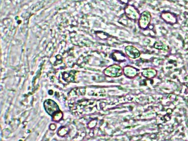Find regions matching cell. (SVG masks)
I'll use <instances>...</instances> for the list:
<instances>
[{
	"label": "cell",
	"instance_id": "2",
	"mask_svg": "<svg viewBox=\"0 0 188 141\" xmlns=\"http://www.w3.org/2000/svg\"><path fill=\"white\" fill-rule=\"evenodd\" d=\"M134 49L133 47H132L130 49H129L128 50L129 54H130V55H132L133 56H135L136 57H138V55H137V54H139V53H137V51L136 50H134Z\"/></svg>",
	"mask_w": 188,
	"mask_h": 141
},
{
	"label": "cell",
	"instance_id": "1",
	"mask_svg": "<svg viewBox=\"0 0 188 141\" xmlns=\"http://www.w3.org/2000/svg\"><path fill=\"white\" fill-rule=\"evenodd\" d=\"M51 102V101H49L47 103V111H48L50 114H51L54 113V110H53L52 109H51V107L57 109V106L56 103H53L54 102Z\"/></svg>",
	"mask_w": 188,
	"mask_h": 141
}]
</instances>
